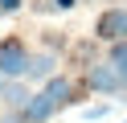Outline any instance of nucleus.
Segmentation results:
<instances>
[{"label":"nucleus","instance_id":"4468645a","mask_svg":"<svg viewBox=\"0 0 127 123\" xmlns=\"http://www.w3.org/2000/svg\"><path fill=\"white\" fill-rule=\"evenodd\" d=\"M123 123H127V119H123Z\"/></svg>","mask_w":127,"mask_h":123},{"label":"nucleus","instance_id":"0eeeda50","mask_svg":"<svg viewBox=\"0 0 127 123\" xmlns=\"http://www.w3.org/2000/svg\"><path fill=\"white\" fill-rule=\"evenodd\" d=\"M53 66H58L53 53H37L33 66H29V78H33V82H49V78H53Z\"/></svg>","mask_w":127,"mask_h":123},{"label":"nucleus","instance_id":"7ed1b4c3","mask_svg":"<svg viewBox=\"0 0 127 123\" xmlns=\"http://www.w3.org/2000/svg\"><path fill=\"white\" fill-rule=\"evenodd\" d=\"M86 86H90V90H98V94H119V90H127V86H123V78H119V70H115L111 62L90 66V74H86Z\"/></svg>","mask_w":127,"mask_h":123},{"label":"nucleus","instance_id":"9b49d317","mask_svg":"<svg viewBox=\"0 0 127 123\" xmlns=\"http://www.w3.org/2000/svg\"><path fill=\"white\" fill-rule=\"evenodd\" d=\"M74 4H78V0H45L41 8H62V12H66V8H74Z\"/></svg>","mask_w":127,"mask_h":123},{"label":"nucleus","instance_id":"1a4fd4ad","mask_svg":"<svg viewBox=\"0 0 127 123\" xmlns=\"http://www.w3.org/2000/svg\"><path fill=\"white\" fill-rule=\"evenodd\" d=\"M107 111H111L107 103H94V107H86V111H82V119H86V123H94V119H102Z\"/></svg>","mask_w":127,"mask_h":123},{"label":"nucleus","instance_id":"39448f33","mask_svg":"<svg viewBox=\"0 0 127 123\" xmlns=\"http://www.w3.org/2000/svg\"><path fill=\"white\" fill-rule=\"evenodd\" d=\"M53 111H58V107H53V103H49L45 94H33V103L25 107V119H29V123H45V119H49Z\"/></svg>","mask_w":127,"mask_h":123},{"label":"nucleus","instance_id":"f8f14e48","mask_svg":"<svg viewBox=\"0 0 127 123\" xmlns=\"http://www.w3.org/2000/svg\"><path fill=\"white\" fill-rule=\"evenodd\" d=\"M21 8V0H0V16H8V12H17Z\"/></svg>","mask_w":127,"mask_h":123},{"label":"nucleus","instance_id":"f03ea898","mask_svg":"<svg viewBox=\"0 0 127 123\" xmlns=\"http://www.w3.org/2000/svg\"><path fill=\"white\" fill-rule=\"evenodd\" d=\"M94 37H98V41H111V45L127 41V8H123V4L107 8V12L94 21Z\"/></svg>","mask_w":127,"mask_h":123},{"label":"nucleus","instance_id":"6e6552de","mask_svg":"<svg viewBox=\"0 0 127 123\" xmlns=\"http://www.w3.org/2000/svg\"><path fill=\"white\" fill-rule=\"evenodd\" d=\"M111 66L119 70V78H123V86H127V41H119V45H111V57H107Z\"/></svg>","mask_w":127,"mask_h":123},{"label":"nucleus","instance_id":"20e7f679","mask_svg":"<svg viewBox=\"0 0 127 123\" xmlns=\"http://www.w3.org/2000/svg\"><path fill=\"white\" fill-rule=\"evenodd\" d=\"M29 103H33L29 86H21V82H8V86H4V107H8V111H25Z\"/></svg>","mask_w":127,"mask_h":123},{"label":"nucleus","instance_id":"f257e3e1","mask_svg":"<svg viewBox=\"0 0 127 123\" xmlns=\"http://www.w3.org/2000/svg\"><path fill=\"white\" fill-rule=\"evenodd\" d=\"M29 66H33V53L25 49V41H21V37H4V41H0V74H4L8 82L25 78Z\"/></svg>","mask_w":127,"mask_h":123},{"label":"nucleus","instance_id":"ddd939ff","mask_svg":"<svg viewBox=\"0 0 127 123\" xmlns=\"http://www.w3.org/2000/svg\"><path fill=\"white\" fill-rule=\"evenodd\" d=\"M4 86H8V78H4V74H0V90H4Z\"/></svg>","mask_w":127,"mask_h":123},{"label":"nucleus","instance_id":"423d86ee","mask_svg":"<svg viewBox=\"0 0 127 123\" xmlns=\"http://www.w3.org/2000/svg\"><path fill=\"white\" fill-rule=\"evenodd\" d=\"M45 98H49L53 107H66L70 103V78H49L45 82V90H41Z\"/></svg>","mask_w":127,"mask_h":123},{"label":"nucleus","instance_id":"9d476101","mask_svg":"<svg viewBox=\"0 0 127 123\" xmlns=\"http://www.w3.org/2000/svg\"><path fill=\"white\" fill-rule=\"evenodd\" d=\"M0 123H29V119H25V111H4Z\"/></svg>","mask_w":127,"mask_h":123}]
</instances>
